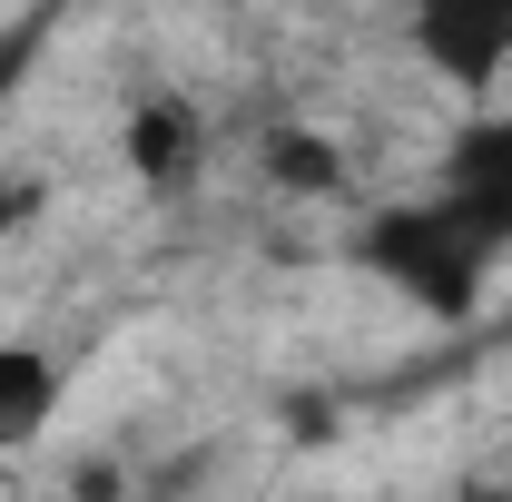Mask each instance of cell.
Masks as SVG:
<instances>
[{"label":"cell","mask_w":512,"mask_h":502,"mask_svg":"<svg viewBox=\"0 0 512 502\" xmlns=\"http://www.w3.org/2000/svg\"><path fill=\"white\" fill-rule=\"evenodd\" d=\"M128 168L158 178V188L197 168V109H188V99H148V109L128 119Z\"/></svg>","instance_id":"obj_1"},{"label":"cell","mask_w":512,"mask_h":502,"mask_svg":"<svg viewBox=\"0 0 512 502\" xmlns=\"http://www.w3.org/2000/svg\"><path fill=\"white\" fill-rule=\"evenodd\" d=\"M256 168H266V188H286V197H335L345 188V148L316 138V128H276Z\"/></svg>","instance_id":"obj_2"},{"label":"cell","mask_w":512,"mask_h":502,"mask_svg":"<svg viewBox=\"0 0 512 502\" xmlns=\"http://www.w3.org/2000/svg\"><path fill=\"white\" fill-rule=\"evenodd\" d=\"M50 404H60L50 355H30V345H0V443L40 434V424H50Z\"/></svg>","instance_id":"obj_3"},{"label":"cell","mask_w":512,"mask_h":502,"mask_svg":"<svg viewBox=\"0 0 512 502\" xmlns=\"http://www.w3.org/2000/svg\"><path fill=\"white\" fill-rule=\"evenodd\" d=\"M69 502H128V473L119 463H79L69 473Z\"/></svg>","instance_id":"obj_4"}]
</instances>
